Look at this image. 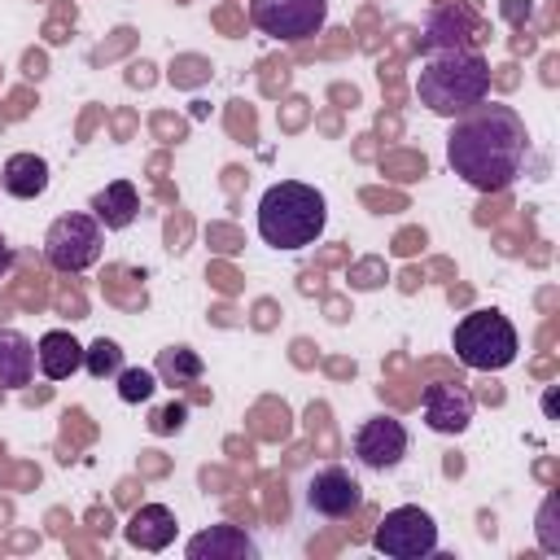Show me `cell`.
Here are the masks:
<instances>
[{
    "label": "cell",
    "mask_w": 560,
    "mask_h": 560,
    "mask_svg": "<svg viewBox=\"0 0 560 560\" xmlns=\"http://www.w3.org/2000/svg\"><path fill=\"white\" fill-rule=\"evenodd\" d=\"M451 346H455V359L464 368H472V372H503L508 363H516V350H521L512 319L503 311H494V306L468 311L455 324Z\"/></svg>",
    "instance_id": "obj_4"
},
{
    "label": "cell",
    "mask_w": 560,
    "mask_h": 560,
    "mask_svg": "<svg viewBox=\"0 0 560 560\" xmlns=\"http://www.w3.org/2000/svg\"><path fill=\"white\" fill-rule=\"evenodd\" d=\"M188 560H258V542L241 525H210L184 542Z\"/></svg>",
    "instance_id": "obj_12"
},
{
    "label": "cell",
    "mask_w": 560,
    "mask_h": 560,
    "mask_svg": "<svg viewBox=\"0 0 560 560\" xmlns=\"http://www.w3.org/2000/svg\"><path fill=\"white\" fill-rule=\"evenodd\" d=\"M0 188L18 201H35L48 192V162L39 153H13L0 171Z\"/></svg>",
    "instance_id": "obj_16"
},
{
    "label": "cell",
    "mask_w": 560,
    "mask_h": 560,
    "mask_svg": "<svg viewBox=\"0 0 560 560\" xmlns=\"http://www.w3.org/2000/svg\"><path fill=\"white\" fill-rule=\"evenodd\" d=\"M328 228V201L302 179H280L258 201V236L271 249H306Z\"/></svg>",
    "instance_id": "obj_3"
},
{
    "label": "cell",
    "mask_w": 560,
    "mask_h": 560,
    "mask_svg": "<svg viewBox=\"0 0 560 560\" xmlns=\"http://www.w3.org/2000/svg\"><path fill=\"white\" fill-rule=\"evenodd\" d=\"M88 210L96 214V223H101L105 232H122V228H131L136 214H140V192H136L131 179H114V184H105V188L92 192Z\"/></svg>",
    "instance_id": "obj_14"
},
{
    "label": "cell",
    "mask_w": 560,
    "mask_h": 560,
    "mask_svg": "<svg viewBox=\"0 0 560 560\" xmlns=\"http://www.w3.org/2000/svg\"><path fill=\"white\" fill-rule=\"evenodd\" d=\"M9 267H13V249H9V241L0 236V276H4Z\"/></svg>",
    "instance_id": "obj_23"
},
{
    "label": "cell",
    "mask_w": 560,
    "mask_h": 560,
    "mask_svg": "<svg viewBox=\"0 0 560 560\" xmlns=\"http://www.w3.org/2000/svg\"><path fill=\"white\" fill-rule=\"evenodd\" d=\"M372 547L389 560H420V556H433L438 551V521L416 508V503H402V508H389L381 516V525L372 529Z\"/></svg>",
    "instance_id": "obj_6"
},
{
    "label": "cell",
    "mask_w": 560,
    "mask_h": 560,
    "mask_svg": "<svg viewBox=\"0 0 560 560\" xmlns=\"http://www.w3.org/2000/svg\"><path fill=\"white\" fill-rule=\"evenodd\" d=\"M560 499L556 494H547V503H542V512H538V547L547 551V556H560Z\"/></svg>",
    "instance_id": "obj_21"
},
{
    "label": "cell",
    "mask_w": 560,
    "mask_h": 560,
    "mask_svg": "<svg viewBox=\"0 0 560 560\" xmlns=\"http://www.w3.org/2000/svg\"><path fill=\"white\" fill-rule=\"evenodd\" d=\"M105 249V228L96 223V214H83V210H70V214H57L44 232V258L52 271H88Z\"/></svg>",
    "instance_id": "obj_5"
},
{
    "label": "cell",
    "mask_w": 560,
    "mask_h": 560,
    "mask_svg": "<svg viewBox=\"0 0 560 560\" xmlns=\"http://www.w3.org/2000/svg\"><path fill=\"white\" fill-rule=\"evenodd\" d=\"M249 22L284 44L311 39L328 22V0H249Z\"/></svg>",
    "instance_id": "obj_7"
},
{
    "label": "cell",
    "mask_w": 560,
    "mask_h": 560,
    "mask_svg": "<svg viewBox=\"0 0 560 560\" xmlns=\"http://www.w3.org/2000/svg\"><path fill=\"white\" fill-rule=\"evenodd\" d=\"M175 529H179V521H175V512L166 508V503H140L131 516H127V542L131 547H140V551H166L171 542H175Z\"/></svg>",
    "instance_id": "obj_13"
},
{
    "label": "cell",
    "mask_w": 560,
    "mask_h": 560,
    "mask_svg": "<svg viewBox=\"0 0 560 560\" xmlns=\"http://www.w3.org/2000/svg\"><path fill=\"white\" fill-rule=\"evenodd\" d=\"M83 368H88V376H96V381L118 376V372H122V346L109 341V337H96L92 346H83Z\"/></svg>",
    "instance_id": "obj_19"
},
{
    "label": "cell",
    "mask_w": 560,
    "mask_h": 560,
    "mask_svg": "<svg viewBox=\"0 0 560 560\" xmlns=\"http://www.w3.org/2000/svg\"><path fill=\"white\" fill-rule=\"evenodd\" d=\"M35 376V346L18 328H0V389H22Z\"/></svg>",
    "instance_id": "obj_17"
},
{
    "label": "cell",
    "mask_w": 560,
    "mask_h": 560,
    "mask_svg": "<svg viewBox=\"0 0 560 560\" xmlns=\"http://www.w3.org/2000/svg\"><path fill=\"white\" fill-rule=\"evenodd\" d=\"M153 372H158L162 385H197L206 363H201V354L192 346H166V350H158Z\"/></svg>",
    "instance_id": "obj_18"
},
{
    "label": "cell",
    "mask_w": 560,
    "mask_h": 560,
    "mask_svg": "<svg viewBox=\"0 0 560 560\" xmlns=\"http://www.w3.org/2000/svg\"><path fill=\"white\" fill-rule=\"evenodd\" d=\"M486 39H490V26L481 22V13L468 0H455V4H442V9L429 13V26H424L420 48L424 52H446V48L481 52Z\"/></svg>",
    "instance_id": "obj_8"
},
{
    "label": "cell",
    "mask_w": 560,
    "mask_h": 560,
    "mask_svg": "<svg viewBox=\"0 0 560 560\" xmlns=\"http://www.w3.org/2000/svg\"><path fill=\"white\" fill-rule=\"evenodd\" d=\"M184 420H188V402H166V407H158V411L149 416V429H153L158 438H166V433H179Z\"/></svg>",
    "instance_id": "obj_22"
},
{
    "label": "cell",
    "mask_w": 560,
    "mask_h": 560,
    "mask_svg": "<svg viewBox=\"0 0 560 560\" xmlns=\"http://www.w3.org/2000/svg\"><path fill=\"white\" fill-rule=\"evenodd\" d=\"M525 153H529V131L512 105L486 96L459 118H451L446 166L477 192H503L521 175Z\"/></svg>",
    "instance_id": "obj_1"
},
{
    "label": "cell",
    "mask_w": 560,
    "mask_h": 560,
    "mask_svg": "<svg viewBox=\"0 0 560 560\" xmlns=\"http://www.w3.org/2000/svg\"><path fill=\"white\" fill-rule=\"evenodd\" d=\"M424 424L433 429V433H446V438H455V433H464L468 424H472V411H477V398H472V389L464 385V381H433L429 389H424Z\"/></svg>",
    "instance_id": "obj_11"
},
{
    "label": "cell",
    "mask_w": 560,
    "mask_h": 560,
    "mask_svg": "<svg viewBox=\"0 0 560 560\" xmlns=\"http://www.w3.org/2000/svg\"><path fill=\"white\" fill-rule=\"evenodd\" d=\"M306 508L324 521H350L363 512V486L346 464H324L306 481Z\"/></svg>",
    "instance_id": "obj_9"
},
{
    "label": "cell",
    "mask_w": 560,
    "mask_h": 560,
    "mask_svg": "<svg viewBox=\"0 0 560 560\" xmlns=\"http://www.w3.org/2000/svg\"><path fill=\"white\" fill-rule=\"evenodd\" d=\"M153 389H158V372H149V368H122L118 372V398L122 402H149Z\"/></svg>",
    "instance_id": "obj_20"
},
{
    "label": "cell",
    "mask_w": 560,
    "mask_h": 560,
    "mask_svg": "<svg viewBox=\"0 0 560 560\" xmlns=\"http://www.w3.org/2000/svg\"><path fill=\"white\" fill-rule=\"evenodd\" d=\"M35 368L48 376V381H66L83 368V346L66 332V328H52L35 341Z\"/></svg>",
    "instance_id": "obj_15"
},
{
    "label": "cell",
    "mask_w": 560,
    "mask_h": 560,
    "mask_svg": "<svg viewBox=\"0 0 560 560\" xmlns=\"http://www.w3.org/2000/svg\"><path fill=\"white\" fill-rule=\"evenodd\" d=\"M411 438H407V424L394 420V416H368L359 429H354V459L372 472H389L402 464Z\"/></svg>",
    "instance_id": "obj_10"
},
{
    "label": "cell",
    "mask_w": 560,
    "mask_h": 560,
    "mask_svg": "<svg viewBox=\"0 0 560 560\" xmlns=\"http://www.w3.org/2000/svg\"><path fill=\"white\" fill-rule=\"evenodd\" d=\"M416 96L429 114L438 118H459L477 101L490 96V61L481 52L446 48V52H424V66L416 74Z\"/></svg>",
    "instance_id": "obj_2"
}]
</instances>
